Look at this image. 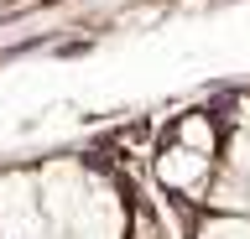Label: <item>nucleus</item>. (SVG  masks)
Segmentation results:
<instances>
[{
    "instance_id": "nucleus-1",
    "label": "nucleus",
    "mask_w": 250,
    "mask_h": 239,
    "mask_svg": "<svg viewBox=\"0 0 250 239\" xmlns=\"http://www.w3.org/2000/svg\"><path fill=\"white\" fill-rule=\"evenodd\" d=\"M156 182L172 192V198H183V203H193L203 213V203H208V192H214V182H219V161H208V156H193V151H183V146H162L156 151Z\"/></svg>"
},
{
    "instance_id": "nucleus-2",
    "label": "nucleus",
    "mask_w": 250,
    "mask_h": 239,
    "mask_svg": "<svg viewBox=\"0 0 250 239\" xmlns=\"http://www.w3.org/2000/svg\"><path fill=\"white\" fill-rule=\"evenodd\" d=\"M224 135H229V130L219 125L208 110H193V114H183V120L172 125V146H183L193 156H208V161L224 156Z\"/></svg>"
},
{
    "instance_id": "nucleus-3",
    "label": "nucleus",
    "mask_w": 250,
    "mask_h": 239,
    "mask_svg": "<svg viewBox=\"0 0 250 239\" xmlns=\"http://www.w3.org/2000/svg\"><path fill=\"white\" fill-rule=\"evenodd\" d=\"M193 239H250V213H198Z\"/></svg>"
}]
</instances>
